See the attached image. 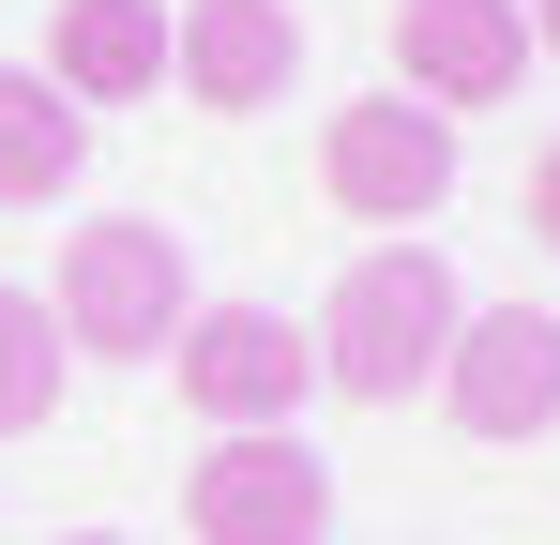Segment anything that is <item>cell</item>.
<instances>
[{"mask_svg":"<svg viewBox=\"0 0 560 545\" xmlns=\"http://www.w3.org/2000/svg\"><path fill=\"white\" fill-rule=\"evenodd\" d=\"M183 531L197 545H334V469L303 454V425H243L183 469Z\"/></svg>","mask_w":560,"mask_h":545,"instance_id":"obj_5","label":"cell"},{"mask_svg":"<svg viewBox=\"0 0 560 545\" xmlns=\"http://www.w3.org/2000/svg\"><path fill=\"white\" fill-rule=\"evenodd\" d=\"M46 91L152 106V91H167V0H61V15H46Z\"/></svg>","mask_w":560,"mask_h":545,"instance_id":"obj_9","label":"cell"},{"mask_svg":"<svg viewBox=\"0 0 560 545\" xmlns=\"http://www.w3.org/2000/svg\"><path fill=\"white\" fill-rule=\"evenodd\" d=\"M440 409L469 440H546L560 425V318L546 303H469L440 349Z\"/></svg>","mask_w":560,"mask_h":545,"instance_id":"obj_6","label":"cell"},{"mask_svg":"<svg viewBox=\"0 0 560 545\" xmlns=\"http://www.w3.org/2000/svg\"><path fill=\"white\" fill-rule=\"evenodd\" d=\"M394 91L440 106V121L515 106L530 91V15L515 0H394Z\"/></svg>","mask_w":560,"mask_h":545,"instance_id":"obj_7","label":"cell"},{"mask_svg":"<svg viewBox=\"0 0 560 545\" xmlns=\"http://www.w3.org/2000/svg\"><path fill=\"white\" fill-rule=\"evenodd\" d=\"M530 243H546V258H560V137H546V152H530Z\"/></svg>","mask_w":560,"mask_h":545,"instance_id":"obj_12","label":"cell"},{"mask_svg":"<svg viewBox=\"0 0 560 545\" xmlns=\"http://www.w3.org/2000/svg\"><path fill=\"white\" fill-rule=\"evenodd\" d=\"M469 288L455 258L409 228V243H364V258L334 272V303L303 318V349H318V394H349V409H409V394H440V349H455Z\"/></svg>","mask_w":560,"mask_h":545,"instance_id":"obj_1","label":"cell"},{"mask_svg":"<svg viewBox=\"0 0 560 545\" xmlns=\"http://www.w3.org/2000/svg\"><path fill=\"white\" fill-rule=\"evenodd\" d=\"M92 167V106L46 91V61H0V212H46Z\"/></svg>","mask_w":560,"mask_h":545,"instance_id":"obj_10","label":"cell"},{"mask_svg":"<svg viewBox=\"0 0 560 545\" xmlns=\"http://www.w3.org/2000/svg\"><path fill=\"white\" fill-rule=\"evenodd\" d=\"M61 379H77V349H61L46 288H0V440H31V425L61 409Z\"/></svg>","mask_w":560,"mask_h":545,"instance_id":"obj_11","label":"cell"},{"mask_svg":"<svg viewBox=\"0 0 560 545\" xmlns=\"http://www.w3.org/2000/svg\"><path fill=\"white\" fill-rule=\"evenodd\" d=\"M61 545H121V531H61Z\"/></svg>","mask_w":560,"mask_h":545,"instance_id":"obj_14","label":"cell"},{"mask_svg":"<svg viewBox=\"0 0 560 545\" xmlns=\"http://www.w3.org/2000/svg\"><path fill=\"white\" fill-rule=\"evenodd\" d=\"M46 318L77 363H167V334L197 318V272L167 212H77L61 228V272H46Z\"/></svg>","mask_w":560,"mask_h":545,"instance_id":"obj_2","label":"cell"},{"mask_svg":"<svg viewBox=\"0 0 560 545\" xmlns=\"http://www.w3.org/2000/svg\"><path fill=\"white\" fill-rule=\"evenodd\" d=\"M167 379H183V409L212 425V440H243V425H303L318 349L288 334L273 303H197L183 334H167Z\"/></svg>","mask_w":560,"mask_h":545,"instance_id":"obj_4","label":"cell"},{"mask_svg":"<svg viewBox=\"0 0 560 545\" xmlns=\"http://www.w3.org/2000/svg\"><path fill=\"white\" fill-rule=\"evenodd\" d=\"M515 15H530V46H546V61H560V0H515Z\"/></svg>","mask_w":560,"mask_h":545,"instance_id":"obj_13","label":"cell"},{"mask_svg":"<svg viewBox=\"0 0 560 545\" xmlns=\"http://www.w3.org/2000/svg\"><path fill=\"white\" fill-rule=\"evenodd\" d=\"M167 77H183V106H212V121H258V106H288V77H303V15H288V0H183V15H167Z\"/></svg>","mask_w":560,"mask_h":545,"instance_id":"obj_8","label":"cell"},{"mask_svg":"<svg viewBox=\"0 0 560 545\" xmlns=\"http://www.w3.org/2000/svg\"><path fill=\"white\" fill-rule=\"evenodd\" d=\"M318 197L364 228V243H409L440 197H455V121L409 106V91H349L318 121Z\"/></svg>","mask_w":560,"mask_h":545,"instance_id":"obj_3","label":"cell"}]
</instances>
